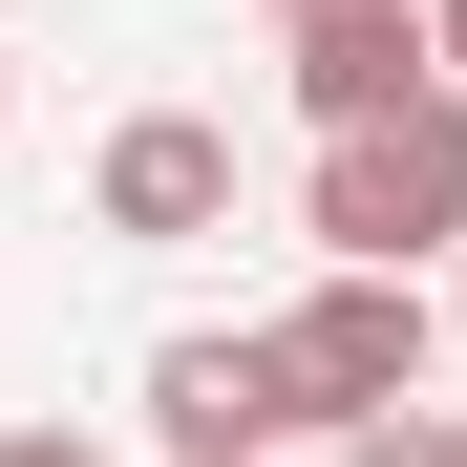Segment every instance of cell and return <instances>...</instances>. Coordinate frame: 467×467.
<instances>
[{"instance_id":"cell-1","label":"cell","mask_w":467,"mask_h":467,"mask_svg":"<svg viewBox=\"0 0 467 467\" xmlns=\"http://www.w3.org/2000/svg\"><path fill=\"white\" fill-rule=\"evenodd\" d=\"M425 255H467V86L319 128V276H425Z\"/></svg>"},{"instance_id":"cell-2","label":"cell","mask_w":467,"mask_h":467,"mask_svg":"<svg viewBox=\"0 0 467 467\" xmlns=\"http://www.w3.org/2000/svg\"><path fill=\"white\" fill-rule=\"evenodd\" d=\"M255 361H276V425H382V404H425L446 319H425V276H319L297 319H255Z\"/></svg>"},{"instance_id":"cell-3","label":"cell","mask_w":467,"mask_h":467,"mask_svg":"<svg viewBox=\"0 0 467 467\" xmlns=\"http://www.w3.org/2000/svg\"><path fill=\"white\" fill-rule=\"evenodd\" d=\"M86 213H107V234H213V213H234V128H213V107H128L107 171H86Z\"/></svg>"},{"instance_id":"cell-4","label":"cell","mask_w":467,"mask_h":467,"mask_svg":"<svg viewBox=\"0 0 467 467\" xmlns=\"http://www.w3.org/2000/svg\"><path fill=\"white\" fill-rule=\"evenodd\" d=\"M149 425H171V467H255V446H297L255 319H234V340H149Z\"/></svg>"},{"instance_id":"cell-5","label":"cell","mask_w":467,"mask_h":467,"mask_svg":"<svg viewBox=\"0 0 467 467\" xmlns=\"http://www.w3.org/2000/svg\"><path fill=\"white\" fill-rule=\"evenodd\" d=\"M446 64H425V0H340V22H297V107L319 128H382V107H425Z\"/></svg>"},{"instance_id":"cell-6","label":"cell","mask_w":467,"mask_h":467,"mask_svg":"<svg viewBox=\"0 0 467 467\" xmlns=\"http://www.w3.org/2000/svg\"><path fill=\"white\" fill-rule=\"evenodd\" d=\"M340 467H467V425L446 404H382V425H340Z\"/></svg>"},{"instance_id":"cell-7","label":"cell","mask_w":467,"mask_h":467,"mask_svg":"<svg viewBox=\"0 0 467 467\" xmlns=\"http://www.w3.org/2000/svg\"><path fill=\"white\" fill-rule=\"evenodd\" d=\"M425 64H446V86H467V0H425Z\"/></svg>"},{"instance_id":"cell-8","label":"cell","mask_w":467,"mask_h":467,"mask_svg":"<svg viewBox=\"0 0 467 467\" xmlns=\"http://www.w3.org/2000/svg\"><path fill=\"white\" fill-rule=\"evenodd\" d=\"M0 467H107V446H64V425H22V446H0Z\"/></svg>"},{"instance_id":"cell-9","label":"cell","mask_w":467,"mask_h":467,"mask_svg":"<svg viewBox=\"0 0 467 467\" xmlns=\"http://www.w3.org/2000/svg\"><path fill=\"white\" fill-rule=\"evenodd\" d=\"M276 22H340V0H276Z\"/></svg>"},{"instance_id":"cell-10","label":"cell","mask_w":467,"mask_h":467,"mask_svg":"<svg viewBox=\"0 0 467 467\" xmlns=\"http://www.w3.org/2000/svg\"><path fill=\"white\" fill-rule=\"evenodd\" d=\"M446 319H467V297H446Z\"/></svg>"}]
</instances>
